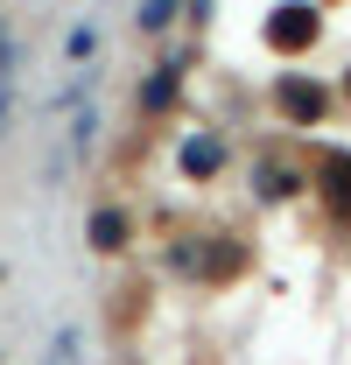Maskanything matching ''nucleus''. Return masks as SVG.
I'll list each match as a JSON object with an SVG mask.
<instances>
[{
    "mask_svg": "<svg viewBox=\"0 0 351 365\" xmlns=\"http://www.w3.org/2000/svg\"><path fill=\"white\" fill-rule=\"evenodd\" d=\"M337 98H351V71H345V85H337Z\"/></svg>",
    "mask_w": 351,
    "mask_h": 365,
    "instance_id": "10",
    "label": "nucleus"
},
{
    "mask_svg": "<svg viewBox=\"0 0 351 365\" xmlns=\"http://www.w3.org/2000/svg\"><path fill=\"white\" fill-rule=\"evenodd\" d=\"M176 7H183V0H141V29H148V36H155V29H169Z\"/></svg>",
    "mask_w": 351,
    "mask_h": 365,
    "instance_id": "9",
    "label": "nucleus"
},
{
    "mask_svg": "<svg viewBox=\"0 0 351 365\" xmlns=\"http://www.w3.org/2000/svg\"><path fill=\"white\" fill-rule=\"evenodd\" d=\"M253 190H260L267 204H288V197L302 190V169H295V162H281V155H260V169H253Z\"/></svg>",
    "mask_w": 351,
    "mask_h": 365,
    "instance_id": "4",
    "label": "nucleus"
},
{
    "mask_svg": "<svg viewBox=\"0 0 351 365\" xmlns=\"http://www.w3.org/2000/svg\"><path fill=\"white\" fill-rule=\"evenodd\" d=\"M323 7H330V0H323Z\"/></svg>",
    "mask_w": 351,
    "mask_h": 365,
    "instance_id": "11",
    "label": "nucleus"
},
{
    "mask_svg": "<svg viewBox=\"0 0 351 365\" xmlns=\"http://www.w3.org/2000/svg\"><path fill=\"white\" fill-rule=\"evenodd\" d=\"M85 239H91V253H120V246H127V218H120V211L106 204V211H91Z\"/></svg>",
    "mask_w": 351,
    "mask_h": 365,
    "instance_id": "6",
    "label": "nucleus"
},
{
    "mask_svg": "<svg viewBox=\"0 0 351 365\" xmlns=\"http://www.w3.org/2000/svg\"><path fill=\"white\" fill-rule=\"evenodd\" d=\"M260 43L281 49V56H309L323 43V0H274L260 21Z\"/></svg>",
    "mask_w": 351,
    "mask_h": 365,
    "instance_id": "1",
    "label": "nucleus"
},
{
    "mask_svg": "<svg viewBox=\"0 0 351 365\" xmlns=\"http://www.w3.org/2000/svg\"><path fill=\"white\" fill-rule=\"evenodd\" d=\"M91 49H98V29L78 21V29H71V43H63V56H71V63H91Z\"/></svg>",
    "mask_w": 351,
    "mask_h": 365,
    "instance_id": "8",
    "label": "nucleus"
},
{
    "mask_svg": "<svg viewBox=\"0 0 351 365\" xmlns=\"http://www.w3.org/2000/svg\"><path fill=\"white\" fill-rule=\"evenodd\" d=\"M169 106H176V63H162L141 78V113H169Z\"/></svg>",
    "mask_w": 351,
    "mask_h": 365,
    "instance_id": "7",
    "label": "nucleus"
},
{
    "mask_svg": "<svg viewBox=\"0 0 351 365\" xmlns=\"http://www.w3.org/2000/svg\"><path fill=\"white\" fill-rule=\"evenodd\" d=\"M274 113L288 120V127H323V113L337 106V85H323V78H302V71H288V78H274Z\"/></svg>",
    "mask_w": 351,
    "mask_h": 365,
    "instance_id": "2",
    "label": "nucleus"
},
{
    "mask_svg": "<svg viewBox=\"0 0 351 365\" xmlns=\"http://www.w3.org/2000/svg\"><path fill=\"white\" fill-rule=\"evenodd\" d=\"M218 169H225V140L218 134H190V140H183V176H190V182L218 176Z\"/></svg>",
    "mask_w": 351,
    "mask_h": 365,
    "instance_id": "5",
    "label": "nucleus"
},
{
    "mask_svg": "<svg viewBox=\"0 0 351 365\" xmlns=\"http://www.w3.org/2000/svg\"><path fill=\"white\" fill-rule=\"evenodd\" d=\"M309 182H316V197H323L330 218H351V148H323Z\"/></svg>",
    "mask_w": 351,
    "mask_h": 365,
    "instance_id": "3",
    "label": "nucleus"
}]
</instances>
